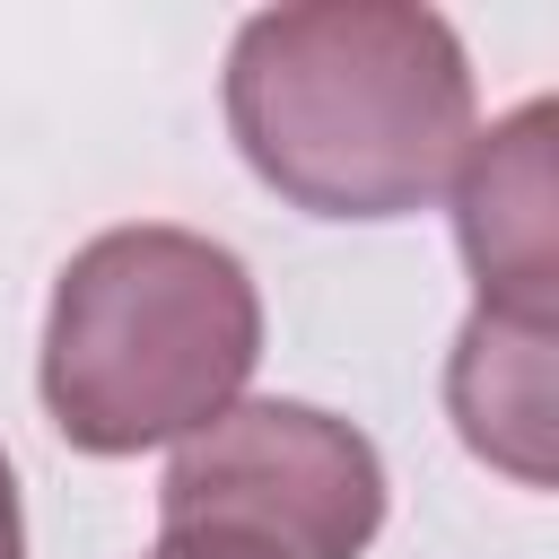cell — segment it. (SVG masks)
Here are the masks:
<instances>
[{"mask_svg": "<svg viewBox=\"0 0 559 559\" xmlns=\"http://www.w3.org/2000/svg\"><path fill=\"white\" fill-rule=\"evenodd\" d=\"M384 524L376 445L314 402H227L157 489L166 550L192 559H358Z\"/></svg>", "mask_w": 559, "mask_h": 559, "instance_id": "cell-3", "label": "cell"}, {"mask_svg": "<svg viewBox=\"0 0 559 559\" xmlns=\"http://www.w3.org/2000/svg\"><path fill=\"white\" fill-rule=\"evenodd\" d=\"M445 411L480 463H498L524 489H550V323L472 306L445 367Z\"/></svg>", "mask_w": 559, "mask_h": 559, "instance_id": "cell-5", "label": "cell"}, {"mask_svg": "<svg viewBox=\"0 0 559 559\" xmlns=\"http://www.w3.org/2000/svg\"><path fill=\"white\" fill-rule=\"evenodd\" d=\"M148 559H192V550H166V542H157V550H148Z\"/></svg>", "mask_w": 559, "mask_h": 559, "instance_id": "cell-7", "label": "cell"}, {"mask_svg": "<svg viewBox=\"0 0 559 559\" xmlns=\"http://www.w3.org/2000/svg\"><path fill=\"white\" fill-rule=\"evenodd\" d=\"M262 358L253 271L192 227H105L52 280L44 411L79 454L183 445Z\"/></svg>", "mask_w": 559, "mask_h": 559, "instance_id": "cell-2", "label": "cell"}, {"mask_svg": "<svg viewBox=\"0 0 559 559\" xmlns=\"http://www.w3.org/2000/svg\"><path fill=\"white\" fill-rule=\"evenodd\" d=\"M227 131L306 218H411L472 148V61L419 0H288L236 26Z\"/></svg>", "mask_w": 559, "mask_h": 559, "instance_id": "cell-1", "label": "cell"}, {"mask_svg": "<svg viewBox=\"0 0 559 559\" xmlns=\"http://www.w3.org/2000/svg\"><path fill=\"white\" fill-rule=\"evenodd\" d=\"M454 236L480 314L559 323V183H550V96L472 131L454 166Z\"/></svg>", "mask_w": 559, "mask_h": 559, "instance_id": "cell-4", "label": "cell"}, {"mask_svg": "<svg viewBox=\"0 0 559 559\" xmlns=\"http://www.w3.org/2000/svg\"><path fill=\"white\" fill-rule=\"evenodd\" d=\"M0 559H26V515H17V472L0 454Z\"/></svg>", "mask_w": 559, "mask_h": 559, "instance_id": "cell-6", "label": "cell"}]
</instances>
